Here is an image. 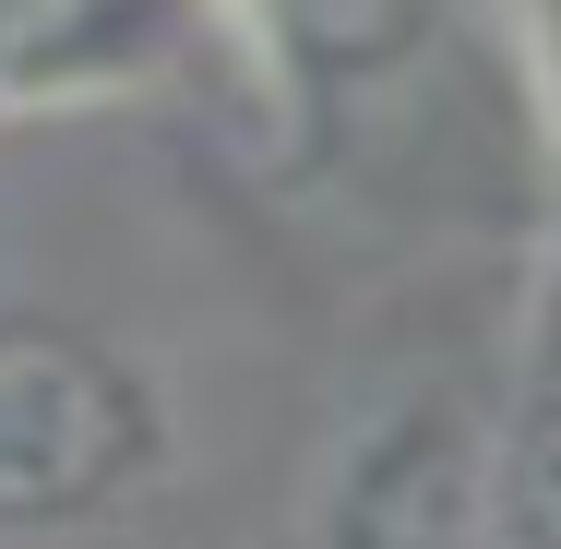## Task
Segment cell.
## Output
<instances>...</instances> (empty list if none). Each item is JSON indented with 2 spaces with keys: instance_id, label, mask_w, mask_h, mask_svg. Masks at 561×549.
<instances>
[{
  "instance_id": "cell-1",
  "label": "cell",
  "mask_w": 561,
  "mask_h": 549,
  "mask_svg": "<svg viewBox=\"0 0 561 549\" xmlns=\"http://www.w3.org/2000/svg\"><path fill=\"white\" fill-rule=\"evenodd\" d=\"M180 478L156 370L60 311H0V538H84Z\"/></svg>"
},
{
  "instance_id": "cell-2",
  "label": "cell",
  "mask_w": 561,
  "mask_h": 549,
  "mask_svg": "<svg viewBox=\"0 0 561 549\" xmlns=\"http://www.w3.org/2000/svg\"><path fill=\"white\" fill-rule=\"evenodd\" d=\"M311 549H490V442L454 394H394L335 442Z\"/></svg>"
},
{
  "instance_id": "cell-3",
  "label": "cell",
  "mask_w": 561,
  "mask_h": 549,
  "mask_svg": "<svg viewBox=\"0 0 561 549\" xmlns=\"http://www.w3.org/2000/svg\"><path fill=\"white\" fill-rule=\"evenodd\" d=\"M478 442H490V549H561V227L526 275Z\"/></svg>"
},
{
  "instance_id": "cell-4",
  "label": "cell",
  "mask_w": 561,
  "mask_h": 549,
  "mask_svg": "<svg viewBox=\"0 0 561 549\" xmlns=\"http://www.w3.org/2000/svg\"><path fill=\"white\" fill-rule=\"evenodd\" d=\"M514 60H526V96H538V131L561 144V12H526V24H514Z\"/></svg>"
}]
</instances>
